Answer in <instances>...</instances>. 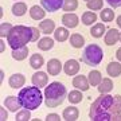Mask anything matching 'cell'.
<instances>
[{
	"mask_svg": "<svg viewBox=\"0 0 121 121\" xmlns=\"http://www.w3.org/2000/svg\"><path fill=\"white\" fill-rule=\"evenodd\" d=\"M89 117L93 121H121V95L101 94L93 101Z\"/></svg>",
	"mask_w": 121,
	"mask_h": 121,
	"instance_id": "obj_1",
	"label": "cell"
},
{
	"mask_svg": "<svg viewBox=\"0 0 121 121\" xmlns=\"http://www.w3.org/2000/svg\"><path fill=\"white\" fill-rule=\"evenodd\" d=\"M7 42L12 50L24 47L27 43L32 42V28L27 26H22V24L13 26L7 36Z\"/></svg>",
	"mask_w": 121,
	"mask_h": 121,
	"instance_id": "obj_2",
	"label": "cell"
},
{
	"mask_svg": "<svg viewBox=\"0 0 121 121\" xmlns=\"http://www.w3.org/2000/svg\"><path fill=\"white\" fill-rule=\"evenodd\" d=\"M19 101L22 104L23 108L30 109V110H35L40 106V104L43 102V95L40 91V87L38 86H26L24 89L19 91Z\"/></svg>",
	"mask_w": 121,
	"mask_h": 121,
	"instance_id": "obj_3",
	"label": "cell"
},
{
	"mask_svg": "<svg viewBox=\"0 0 121 121\" xmlns=\"http://www.w3.org/2000/svg\"><path fill=\"white\" fill-rule=\"evenodd\" d=\"M67 97L66 86L62 82H51L44 90V102L47 108L59 106Z\"/></svg>",
	"mask_w": 121,
	"mask_h": 121,
	"instance_id": "obj_4",
	"label": "cell"
},
{
	"mask_svg": "<svg viewBox=\"0 0 121 121\" xmlns=\"http://www.w3.org/2000/svg\"><path fill=\"white\" fill-rule=\"evenodd\" d=\"M104 58V52L102 48L98 44L91 43L85 47L82 52V62L86 63L87 66H98L101 63V60Z\"/></svg>",
	"mask_w": 121,
	"mask_h": 121,
	"instance_id": "obj_5",
	"label": "cell"
},
{
	"mask_svg": "<svg viewBox=\"0 0 121 121\" xmlns=\"http://www.w3.org/2000/svg\"><path fill=\"white\" fill-rule=\"evenodd\" d=\"M65 0H40V4L47 12H55L63 7Z\"/></svg>",
	"mask_w": 121,
	"mask_h": 121,
	"instance_id": "obj_6",
	"label": "cell"
},
{
	"mask_svg": "<svg viewBox=\"0 0 121 121\" xmlns=\"http://www.w3.org/2000/svg\"><path fill=\"white\" fill-rule=\"evenodd\" d=\"M4 106L8 109L9 112H17L19 108H23L22 104H20V101H19V97H15V95H8V97H5L4 99Z\"/></svg>",
	"mask_w": 121,
	"mask_h": 121,
	"instance_id": "obj_7",
	"label": "cell"
},
{
	"mask_svg": "<svg viewBox=\"0 0 121 121\" xmlns=\"http://www.w3.org/2000/svg\"><path fill=\"white\" fill-rule=\"evenodd\" d=\"M89 79H87L86 75H75V77L73 78V86L75 87V89H78V90L81 91H85V90H89Z\"/></svg>",
	"mask_w": 121,
	"mask_h": 121,
	"instance_id": "obj_8",
	"label": "cell"
},
{
	"mask_svg": "<svg viewBox=\"0 0 121 121\" xmlns=\"http://www.w3.org/2000/svg\"><path fill=\"white\" fill-rule=\"evenodd\" d=\"M31 82H32V85L38 87H46V85L48 82V75L44 71H38V73H35L32 75Z\"/></svg>",
	"mask_w": 121,
	"mask_h": 121,
	"instance_id": "obj_9",
	"label": "cell"
},
{
	"mask_svg": "<svg viewBox=\"0 0 121 121\" xmlns=\"http://www.w3.org/2000/svg\"><path fill=\"white\" fill-rule=\"evenodd\" d=\"M79 69H81V66L75 59H69L63 65V71L66 75H77Z\"/></svg>",
	"mask_w": 121,
	"mask_h": 121,
	"instance_id": "obj_10",
	"label": "cell"
},
{
	"mask_svg": "<svg viewBox=\"0 0 121 121\" xmlns=\"http://www.w3.org/2000/svg\"><path fill=\"white\" fill-rule=\"evenodd\" d=\"M78 16L73 12H66L63 16H62V23L63 26L67 27V28H75L78 26Z\"/></svg>",
	"mask_w": 121,
	"mask_h": 121,
	"instance_id": "obj_11",
	"label": "cell"
},
{
	"mask_svg": "<svg viewBox=\"0 0 121 121\" xmlns=\"http://www.w3.org/2000/svg\"><path fill=\"white\" fill-rule=\"evenodd\" d=\"M60 71H62V63L59 59L52 58L47 62V73L50 75H58Z\"/></svg>",
	"mask_w": 121,
	"mask_h": 121,
	"instance_id": "obj_12",
	"label": "cell"
},
{
	"mask_svg": "<svg viewBox=\"0 0 121 121\" xmlns=\"http://www.w3.org/2000/svg\"><path fill=\"white\" fill-rule=\"evenodd\" d=\"M120 40V32L116 28H109L106 35H105V44L108 46H113Z\"/></svg>",
	"mask_w": 121,
	"mask_h": 121,
	"instance_id": "obj_13",
	"label": "cell"
},
{
	"mask_svg": "<svg viewBox=\"0 0 121 121\" xmlns=\"http://www.w3.org/2000/svg\"><path fill=\"white\" fill-rule=\"evenodd\" d=\"M8 83L12 89H19V87H22L26 83V77L23 74H13V75L9 77Z\"/></svg>",
	"mask_w": 121,
	"mask_h": 121,
	"instance_id": "obj_14",
	"label": "cell"
},
{
	"mask_svg": "<svg viewBox=\"0 0 121 121\" xmlns=\"http://www.w3.org/2000/svg\"><path fill=\"white\" fill-rule=\"evenodd\" d=\"M46 12H47V11H46L43 7H40V5H32L30 8V16H31V19H34V20H43Z\"/></svg>",
	"mask_w": 121,
	"mask_h": 121,
	"instance_id": "obj_15",
	"label": "cell"
},
{
	"mask_svg": "<svg viewBox=\"0 0 121 121\" xmlns=\"http://www.w3.org/2000/svg\"><path fill=\"white\" fill-rule=\"evenodd\" d=\"M39 28L43 31L46 35H48V34H51V32L55 31V23L51 19H43L42 22L39 23Z\"/></svg>",
	"mask_w": 121,
	"mask_h": 121,
	"instance_id": "obj_16",
	"label": "cell"
},
{
	"mask_svg": "<svg viewBox=\"0 0 121 121\" xmlns=\"http://www.w3.org/2000/svg\"><path fill=\"white\" fill-rule=\"evenodd\" d=\"M106 73L110 77L121 75V63L120 62H109L108 66H106Z\"/></svg>",
	"mask_w": 121,
	"mask_h": 121,
	"instance_id": "obj_17",
	"label": "cell"
},
{
	"mask_svg": "<svg viewBox=\"0 0 121 121\" xmlns=\"http://www.w3.org/2000/svg\"><path fill=\"white\" fill-rule=\"evenodd\" d=\"M78 117H79V112L74 106H69L63 110V118L66 121H75L78 120Z\"/></svg>",
	"mask_w": 121,
	"mask_h": 121,
	"instance_id": "obj_18",
	"label": "cell"
},
{
	"mask_svg": "<svg viewBox=\"0 0 121 121\" xmlns=\"http://www.w3.org/2000/svg\"><path fill=\"white\" fill-rule=\"evenodd\" d=\"M113 89V82L110 78H102L101 79V82L98 85V91L101 94H106L109 91H112Z\"/></svg>",
	"mask_w": 121,
	"mask_h": 121,
	"instance_id": "obj_19",
	"label": "cell"
},
{
	"mask_svg": "<svg viewBox=\"0 0 121 121\" xmlns=\"http://www.w3.org/2000/svg\"><path fill=\"white\" fill-rule=\"evenodd\" d=\"M28 47L24 46V47H20V48H15L12 50V58L15 60H24L28 56Z\"/></svg>",
	"mask_w": 121,
	"mask_h": 121,
	"instance_id": "obj_20",
	"label": "cell"
},
{
	"mask_svg": "<svg viewBox=\"0 0 121 121\" xmlns=\"http://www.w3.org/2000/svg\"><path fill=\"white\" fill-rule=\"evenodd\" d=\"M69 35H70L69 30L65 28V27H58L54 31V39H55L56 42H65V40H67Z\"/></svg>",
	"mask_w": 121,
	"mask_h": 121,
	"instance_id": "obj_21",
	"label": "cell"
},
{
	"mask_svg": "<svg viewBox=\"0 0 121 121\" xmlns=\"http://www.w3.org/2000/svg\"><path fill=\"white\" fill-rule=\"evenodd\" d=\"M38 47L43 51H48L54 47V39L48 38V36H44V38L39 39V43H38Z\"/></svg>",
	"mask_w": 121,
	"mask_h": 121,
	"instance_id": "obj_22",
	"label": "cell"
},
{
	"mask_svg": "<svg viewBox=\"0 0 121 121\" xmlns=\"http://www.w3.org/2000/svg\"><path fill=\"white\" fill-rule=\"evenodd\" d=\"M105 30H106L105 24H102V23H95L94 26L90 28V34L93 38H101L105 34Z\"/></svg>",
	"mask_w": 121,
	"mask_h": 121,
	"instance_id": "obj_23",
	"label": "cell"
},
{
	"mask_svg": "<svg viewBox=\"0 0 121 121\" xmlns=\"http://www.w3.org/2000/svg\"><path fill=\"white\" fill-rule=\"evenodd\" d=\"M70 44L74 48H81L85 44V38L81 34H73L70 36Z\"/></svg>",
	"mask_w": 121,
	"mask_h": 121,
	"instance_id": "obj_24",
	"label": "cell"
},
{
	"mask_svg": "<svg viewBox=\"0 0 121 121\" xmlns=\"http://www.w3.org/2000/svg\"><path fill=\"white\" fill-rule=\"evenodd\" d=\"M44 60H43V56L40 55V54H32L30 58V66L32 69H40L42 66H43Z\"/></svg>",
	"mask_w": 121,
	"mask_h": 121,
	"instance_id": "obj_25",
	"label": "cell"
},
{
	"mask_svg": "<svg viewBox=\"0 0 121 121\" xmlns=\"http://www.w3.org/2000/svg\"><path fill=\"white\" fill-rule=\"evenodd\" d=\"M27 12V5L23 1H17L12 5V13L15 16H23Z\"/></svg>",
	"mask_w": 121,
	"mask_h": 121,
	"instance_id": "obj_26",
	"label": "cell"
},
{
	"mask_svg": "<svg viewBox=\"0 0 121 121\" xmlns=\"http://www.w3.org/2000/svg\"><path fill=\"white\" fill-rule=\"evenodd\" d=\"M97 20V15L91 11H87V12L82 13V17H81V22L85 24V26H90V24H94V22Z\"/></svg>",
	"mask_w": 121,
	"mask_h": 121,
	"instance_id": "obj_27",
	"label": "cell"
},
{
	"mask_svg": "<svg viewBox=\"0 0 121 121\" xmlns=\"http://www.w3.org/2000/svg\"><path fill=\"white\" fill-rule=\"evenodd\" d=\"M87 79H89V83H90L91 86H97V85H99L102 77H101V73H99L98 70H91L90 73H89Z\"/></svg>",
	"mask_w": 121,
	"mask_h": 121,
	"instance_id": "obj_28",
	"label": "cell"
},
{
	"mask_svg": "<svg viewBox=\"0 0 121 121\" xmlns=\"http://www.w3.org/2000/svg\"><path fill=\"white\" fill-rule=\"evenodd\" d=\"M82 98H83V95L81 93V90H78V89L70 91L69 95H67V99H69V102H71V104H79L82 101Z\"/></svg>",
	"mask_w": 121,
	"mask_h": 121,
	"instance_id": "obj_29",
	"label": "cell"
},
{
	"mask_svg": "<svg viewBox=\"0 0 121 121\" xmlns=\"http://www.w3.org/2000/svg\"><path fill=\"white\" fill-rule=\"evenodd\" d=\"M63 11L66 12H71L78 8V0H65L63 1Z\"/></svg>",
	"mask_w": 121,
	"mask_h": 121,
	"instance_id": "obj_30",
	"label": "cell"
},
{
	"mask_svg": "<svg viewBox=\"0 0 121 121\" xmlns=\"http://www.w3.org/2000/svg\"><path fill=\"white\" fill-rule=\"evenodd\" d=\"M101 19H102V22H113V19H114V11H112L110 8H104L102 9V12H101Z\"/></svg>",
	"mask_w": 121,
	"mask_h": 121,
	"instance_id": "obj_31",
	"label": "cell"
},
{
	"mask_svg": "<svg viewBox=\"0 0 121 121\" xmlns=\"http://www.w3.org/2000/svg\"><path fill=\"white\" fill-rule=\"evenodd\" d=\"M31 118V113H30V109H23V110H17L16 113V117L15 120L16 121H27Z\"/></svg>",
	"mask_w": 121,
	"mask_h": 121,
	"instance_id": "obj_32",
	"label": "cell"
},
{
	"mask_svg": "<svg viewBox=\"0 0 121 121\" xmlns=\"http://www.w3.org/2000/svg\"><path fill=\"white\" fill-rule=\"evenodd\" d=\"M102 5H104V0H91L86 3V7L91 11H98L99 8H102Z\"/></svg>",
	"mask_w": 121,
	"mask_h": 121,
	"instance_id": "obj_33",
	"label": "cell"
},
{
	"mask_svg": "<svg viewBox=\"0 0 121 121\" xmlns=\"http://www.w3.org/2000/svg\"><path fill=\"white\" fill-rule=\"evenodd\" d=\"M11 30H12V26L9 23H1V26H0V36L1 38H4V36L7 38Z\"/></svg>",
	"mask_w": 121,
	"mask_h": 121,
	"instance_id": "obj_34",
	"label": "cell"
},
{
	"mask_svg": "<svg viewBox=\"0 0 121 121\" xmlns=\"http://www.w3.org/2000/svg\"><path fill=\"white\" fill-rule=\"evenodd\" d=\"M60 117L56 114V113H50L46 116V121H59Z\"/></svg>",
	"mask_w": 121,
	"mask_h": 121,
	"instance_id": "obj_35",
	"label": "cell"
},
{
	"mask_svg": "<svg viewBox=\"0 0 121 121\" xmlns=\"http://www.w3.org/2000/svg\"><path fill=\"white\" fill-rule=\"evenodd\" d=\"M109 3V5L110 7H113V8H118V7H121V0H106Z\"/></svg>",
	"mask_w": 121,
	"mask_h": 121,
	"instance_id": "obj_36",
	"label": "cell"
},
{
	"mask_svg": "<svg viewBox=\"0 0 121 121\" xmlns=\"http://www.w3.org/2000/svg\"><path fill=\"white\" fill-rule=\"evenodd\" d=\"M32 28V42H36V40H39V35H40V32H39L38 28H35V27H31Z\"/></svg>",
	"mask_w": 121,
	"mask_h": 121,
	"instance_id": "obj_37",
	"label": "cell"
},
{
	"mask_svg": "<svg viewBox=\"0 0 121 121\" xmlns=\"http://www.w3.org/2000/svg\"><path fill=\"white\" fill-rule=\"evenodd\" d=\"M0 118H1V121H5L8 118V113H7V110H5L3 106L0 108Z\"/></svg>",
	"mask_w": 121,
	"mask_h": 121,
	"instance_id": "obj_38",
	"label": "cell"
},
{
	"mask_svg": "<svg viewBox=\"0 0 121 121\" xmlns=\"http://www.w3.org/2000/svg\"><path fill=\"white\" fill-rule=\"evenodd\" d=\"M116 58H117V60H118V62H121V47L116 51Z\"/></svg>",
	"mask_w": 121,
	"mask_h": 121,
	"instance_id": "obj_39",
	"label": "cell"
},
{
	"mask_svg": "<svg viewBox=\"0 0 121 121\" xmlns=\"http://www.w3.org/2000/svg\"><path fill=\"white\" fill-rule=\"evenodd\" d=\"M0 43H1L0 44V51L3 52L4 51V48H5V44H4V42H3V38H1V40H0Z\"/></svg>",
	"mask_w": 121,
	"mask_h": 121,
	"instance_id": "obj_40",
	"label": "cell"
},
{
	"mask_svg": "<svg viewBox=\"0 0 121 121\" xmlns=\"http://www.w3.org/2000/svg\"><path fill=\"white\" fill-rule=\"evenodd\" d=\"M117 24H118V27H121V15L117 17Z\"/></svg>",
	"mask_w": 121,
	"mask_h": 121,
	"instance_id": "obj_41",
	"label": "cell"
},
{
	"mask_svg": "<svg viewBox=\"0 0 121 121\" xmlns=\"http://www.w3.org/2000/svg\"><path fill=\"white\" fill-rule=\"evenodd\" d=\"M120 40H121V32H120Z\"/></svg>",
	"mask_w": 121,
	"mask_h": 121,
	"instance_id": "obj_42",
	"label": "cell"
},
{
	"mask_svg": "<svg viewBox=\"0 0 121 121\" xmlns=\"http://www.w3.org/2000/svg\"><path fill=\"white\" fill-rule=\"evenodd\" d=\"M87 1H91V0H86V3H87Z\"/></svg>",
	"mask_w": 121,
	"mask_h": 121,
	"instance_id": "obj_43",
	"label": "cell"
}]
</instances>
